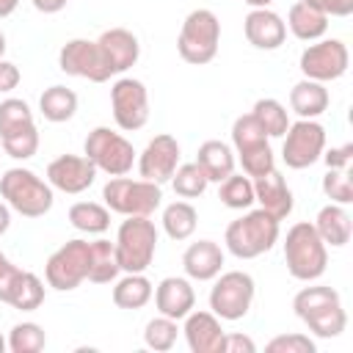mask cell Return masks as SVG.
<instances>
[{"label": "cell", "mask_w": 353, "mask_h": 353, "mask_svg": "<svg viewBox=\"0 0 353 353\" xmlns=\"http://www.w3.org/2000/svg\"><path fill=\"white\" fill-rule=\"evenodd\" d=\"M281 234V221H276L262 207L245 210L240 218H234L223 232V245L237 259H256L268 254Z\"/></svg>", "instance_id": "6da1fadb"}, {"label": "cell", "mask_w": 353, "mask_h": 353, "mask_svg": "<svg viewBox=\"0 0 353 353\" xmlns=\"http://www.w3.org/2000/svg\"><path fill=\"white\" fill-rule=\"evenodd\" d=\"M0 196L22 218H41L55 204L52 185L47 179H41L36 171L22 168V165H14V168L3 171V176H0Z\"/></svg>", "instance_id": "7a4b0ae2"}, {"label": "cell", "mask_w": 353, "mask_h": 353, "mask_svg": "<svg viewBox=\"0 0 353 353\" xmlns=\"http://www.w3.org/2000/svg\"><path fill=\"white\" fill-rule=\"evenodd\" d=\"M284 262L292 279L317 281L328 268V245L320 240L309 221H298L287 229L284 237Z\"/></svg>", "instance_id": "3957f363"}, {"label": "cell", "mask_w": 353, "mask_h": 353, "mask_svg": "<svg viewBox=\"0 0 353 353\" xmlns=\"http://www.w3.org/2000/svg\"><path fill=\"white\" fill-rule=\"evenodd\" d=\"M116 256L121 273H146L157 254V226L149 215H127L116 232Z\"/></svg>", "instance_id": "277c9868"}, {"label": "cell", "mask_w": 353, "mask_h": 353, "mask_svg": "<svg viewBox=\"0 0 353 353\" xmlns=\"http://www.w3.org/2000/svg\"><path fill=\"white\" fill-rule=\"evenodd\" d=\"M221 44V19L210 8H193L176 36V52L185 63L204 66L218 55Z\"/></svg>", "instance_id": "5b68a950"}, {"label": "cell", "mask_w": 353, "mask_h": 353, "mask_svg": "<svg viewBox=\"0 0 353 353\" xmlns=\"http://www.w3.org/2000/svg\"><path fill=\"white\" fill-rule=\"evenodd\" d=\"M105 207L116 215H154V210L163 204V185L149 182V179H130L124 176H110L102 188Z\"/></svg>", "instance_id": "8992f818"}, {"label": "cell", "mask_w": 353, "mask_h": 353, "mask_svg": "<svg viewBox=\"0 0 353 353\" xmlns=\"http://www.w3.org/2000/svg\"><path fill=\"white\" fill-rule=\"evenodd\" d=\"M83 154L97 165V171L108 174V176H124L132 171L135 165V149L132 143L110 130V127H94L88 135H85V143H83Z\"/></svg>", "instance_id": "52a82bcc"}, {"label": "cell", "mask_w": 353, "mask_h": 353, "mask_svg": "<svg viewBox=\"0 0 353 353\" xmlns=\"http://www.w3.org/2000/svg\"><path fill=\"white\" fill-rule=\"evenodd\" d=\"M212 290H210V312L218 314L221 320H243L251 312V303L256 298V284L251 279V273L245 270H221L212 279Z\"/></svg>", "instance_id": "ba28073f"}, {"label": "cell", "mask_w": 353, "mask_h": 353, "mask_svg": "<svg viewBox=\"0 0 353 353\" xmlns=\"http://www.w3.org/2000/svg\"><path fill=\"white\" fill-rule=\"evenodd\" d=\"M325 152V127L317 119L290 121L281 143V160L292 171H303L314 165Z\"/></svg>", "instance_id": "9c48e42d"}, {"label": "cell", "mask_w": 353, "mask_h": 353, "mask_svg": "<svg viewBox=\"0 0 353 353\" xmlns=\"http://www.w3.org/2000/svg\"><path fill=\"white\" fill-rule=\"evenodd\" d=\"M88 240H69L55 248L44 265V279L58 292H72L88 279Z\"/></svg>", "instance_id": "30bf717a"}, {"label": "cell", "mask_w": 353, "mask_h": 353, "mask_svg": "<svg viewBox=\"0 0 353 353\" xmlns=\"http://www.w3.org/2000/svg\"><path fill=\"white\" fill-rule=\"evenodd\" d=\"M347 66H350V52L342 39H317L298 58L301 74L306 80H317V83L339 80L347 72Z\"/></svg>", "instance_id": "8fae6325"}, {"label": "cell", "mask_w": 353, "mask_h": 353, "mask_svg": "<svg viewBox=\"0 0 353 353\" xmlns=\"http://www.w3.org/2000/svg\"><path fill=\"white\" fill-rule=\"evenodd\" d=\"M113 121L124 132H135L149 121V91L138 77H119L110 85Z\"/></svg>", "instance_id": "7c38bea8"}, {"label": "cell", "mask_w": 353, "mask_h": 353, "mask_svg": "<svg viewBox=\"0 0 353 353\" xmlns=\"http://www.w3.org/2000/svg\"><path fill=\"white\" fill-rule=\"evenodd\" d=\"M58 69L69 77L91 80V83H108L113 74L105 63V55L97 44V39H69L58 52Z\"/></svg>", "instance_id": "4fadbf2b"}, {"label": "cell", "mask_w": 353, "mask_h": 353, "mask_svg": "<svg viewBox=\"0 0 353 353\" xmlns=\"http://www.w3.org/2000/svg\"><path fill=\"white\" fill-rule=\"evenodd\" d=\"M179 154L182 152H179V143H176L174 135H168V132L154 135L135 160L141 179H149V182H157V185L171 182V176L179 165Z\"/></svg>", "instance_id": "5bb4252c"}, {"label": "cell", "mask_w": 353, "mask_h": 353, "mask_svg": "<svg viewBox=\"0 0 353 353\" xmlns=\"http://www.w3.org/2000/svg\"><path fill=\"white\" fill-rule=\"evenodd\" d=\"M97 179V165L85 154H61L47 165V182L52 190L77 196L85 193Z\"/></svg>", "instance_id": "9a60e30c"}, {"label": "cell", "mask_w": 353, "mask_h": 353, "mask_svg": "<svg viewBox=\"0 0 353 353\" xmlns=\"http://www.w3.org/2000/svg\"><path fill=\"white\" fill-rule=\"evenodd\" d=\"M179 331L185 334V342H188L190 353H223L226 331H223L218 314L190 309L185 314V325Z\"/></svg>", "instance_id": "2e32d148"}, {"label": "cell", "mask_w": 353, "mask_h": 353, "mask_svg": "<svg viewBox=\"0 0 353 353\" xmlns=\"http://www.w3.org/2000/svg\"><path fill=\"white\" fill-rule=\"evenodd\" d=\"M97 44H99V50L105 55V63H108L110 74H124L141 58V41L127 28H110V30L99 33Z\"/></svg>", "instance_id": "e0dca14e"}, {"label": "cell", "mask_w": 353, "mask_h": 353, "mask_svg": "<svg viewBox=\"0 0 353 353\" xmlns=\"http://www.w3.org/2000/svg\"><path fill=\"white\" fill-rule=\"evenodd\" d=\"M243 33L256 50H279L287 39V25L270 8H251L243 19Z\"/></svg>", "instance_id": "ac0fdd59"}, {"label": "cell", "mask_w": 353, "mask_h": 353, "mask_svg": "<svg viewBox=\"0 0 353 353\" xmlns=\"http://www.w3.org/2000/svg\"><path fill=\"white\" fill-rule=\"evenodd\" d=\"M154 309L157 314H165L171 320H185V314L196 306V290L190 284V279L182 276H165L157 287H154Z\"/></svg>", "instance_id": "d6986e66"}, {"label": "cell", "mask_w": 353, "mask_h": 353, "mask_svg": "<svg viewBox=\"0 0 353 353\" xmlns=\"http://www.w3.org/2000/svg\"><path fill=\"white\" fill-rule=\"evenodd\" d=\"M254 199H256V204H259L265 212H270L276 221L290 218V212H292V207H295V196H292L287 179H284L276 168L268 171V174H262V176H254Z\"/></svg>", "instance_id": "ffe728a7"}, {"label": "cell", "mask_w": 353, "mask_h": 353, "mask_svg": "<svg viewBox=\"0 0 353 353\" xmlns=\"http://www.w3.org/2000/svg\"><path fill=\"white\" fill-rule=\"evenodd\" d=\"M182 270L190 281H212L223 270V248L215 240H196L182 254Z\"/></svg>", "instance_id": "44dd1931"}, {"label": "cell", "mask_w": 353, "mask_h": 353, "mask_svg": "<svg viewBox=\"0 0 353 353\" xmlns=\"http://www.w3.org/2000/svg\"><path fill=\"white\" fill-rule=\"evenodd\" d=\"M314 232L320 234V240L331 248H342L350 243V234H353V223H350V212L342 207V204H334L328 201L325 207H320L317 218L312 221Z\"/></svg>", "instance_id": "7402d4cb"}, {"label": "cell", "mask_w": 353, "mask_h": 353, "mask_svg": "<svg viewBox=\"0 0 353 353\" xmlns=\"http://www.w3.org/2000/svg\"><path fill=\"white\" fill-rule=\"evenodd\" d=\"M196 163H199V168L204 171V176L210 182H223L229 174H234L237 157H234V149L229 143H223L218 138H210L199 146Z\"/></svg>", "instance_id": "603a6c76"}, {"label": "cell", "mask_w": 353, "mask_h": 353, "mask_svg": "<svg viewBox=\"0 0 353 353\" xmlns=\"http://www.w3.org/2000/svg\"><path fill=\"white\" fill-rule=\"evenodd\" d=\"M328 88L325 83H317V80H298L292 88H290V108L298 119H317L328 110Z\"/></svg>", "instance_id": "cb8c5ba5"}, {"label": "cell", "mask_w": 353, "mask_h": 353, "mask_svg": "<svg viewBox=\"0 0 353 353\" xmlns=\"http://www.w3.org/2000/svg\"><path fill=\"white\" fill-rule=\"evenodd\" d=\"M284 25L290 28V33L295 39H301V41H317L328 30V17L323 11H317L314 6H309L306 0H298V3L290 6Z\"/></svg>", "instance_id": "d4e9b609"}, {"label": "cell", "mask_w": 353, "mask_h": 353, "mask_svg": "<svg viewBox=\"0 0 353 353\" xmlns=\"http://www.w3.org/2000/svg\"><path fill=\"white\" fill-rule=\"evenodd\" d=\"M154 295V284L146 273H124L113 281V303L119 309H143Z\"/></svg>", "instance_id": "484cf974"}, {"label": "cell", "mask_w": 353, "mask_h": 353, "mask_svg": "<svg viewBox=\"0 0 353 353\" xmlns=\"http://www.w3.org/2000/svg\"><path fill=\"white\" fill-rule=\"evenodd\" d=\"M88 281L94 284H113L119 276H121V268H119V256H116V245L105 237L88 243Z\"/></svg>", "instance_id": "4316f807"}, {"label": "cell", "mask_w": 353, "mask_h": 353, "mask_svg": "<svg viewBox=\"0 0 353 353\" xmlns=\"http://www.w3.org/2000/svg\"><path fill=\"white\" fill-rule=\"evenodd\" d=\"M39 113L52 124H63L77 113V94L66 85H50L39 97Z\"/></svg>", "instance_id": "83f0119b"}, {"label": "cell", "mask_w": 353, "mask_h": 353, "mask_svg": "<svg viewBox=\"0 0 353 353\" xmlns=\"http://www.w3.org/2000/svg\"><path fill=\"white\" fill-rule=\"evenodd\" d=\"M196 226H199V212H196V207L188 199H179V201L165 204V210H163V232L171 240L182 243V240L193 237Z\"/></svg>", "instance_id": "f1b7e54d"}, {"label": "cell", "mask_w": 353, "mask_h": 353, "mask_svg": "<svg viewBox=\"0 0 353 353\" xmlns=\"http://www.w3.org/2000/svg\"><path fill=\"white\" fill-rule=\"evenodd\" d=\"M69 223L83 234H105L110 226V210L99 201H74L69 207Z\"/></svg>", "instance_id": "f546056e"}, {"label": "cell", "mask_w": 353, "mask_h": 353, "mask_svg": "<svg viewBox=\"0 0 353 353\" xmlns=\"http://www.w3.org/2000/svg\"><path fill=\"white\" fill-rule=\"evenodd\" d=\"M339 301L342 298H339V292L334 287H328V284H312L309 281V287H303V290L295 292L292 312H295L298 320H306L309 314L320 312L323 306H331V303H339Z\"/></svg>", "instance_id": "4dcf8cb0"}, {"label": "cell", "mask_w": 353, "mask_h": 353, "mask_svg": "<svg viewBox=\"0 0 353 353\" xmlns=\"http://www.w3.org/2000/svg\"><path fill=\"white\" fill-rule=\"evenodd\" d=\"M317 339H334V336H339L345 328H347V312H345V306H342V301L339 303H331V306H323L320 312H314V314H309L306 320H301Z\"/></svg>", "instance_id": "1f68e13d"}, {"label": "cell", "mask_w": 353, "mask_h": 353, "mask_svg": "<svg viewBox=\"0 0 353 353\" xmlns=\"http://www.w3.org/2000/svg\"><path fill=\"white\" fill-rule=\"evenodd\" d=\"M218 199L229 210H251L256 204L254 179L245 174H229L223 182H218Z\"/></svg>", "instance_id": "d6a6232c"}, {"label": "cell", "mask_w": 353, "mask_h": 353, "mask_svg": "<svg viewBox=\"0 0 353 353\" xmlns=\"http://www.w3.org/2000/svg\"><path fill=\"white\" fill-rule=\"evenodd\" d=\"M44 295H47V292H44V281H41L36 273L22 270L6 303L14 306V309H19V312H36V309L44 303Z\"/></svg>", "instance_id": "836d02e7"}, {"label": "cell", "mask_w": 353, "mask_h": 353, "mask_svg": "<svg viewBox=\"0 0 353 353\" xmlns=\"http://www.w3.org/2000/svg\"><path fill=\"white\" fill-rule=\"evenodd\" d=\"M251 113H254V119L262 124V130L268 132V138H284V132H287V127H290V110H287L279 99L262 97V99L254 102Z\"/></svg>", "instance_id": "e575fe53"}, {"label": "cell", "mask_w": 353, "mask_h": 353, "mask_svg": "<svg viewBox=\"0 0 353 353\" xmlns=\"http://www.w3.org/2000/svg\"><path fill=\"white\" fill-rule=\"evenodd\" d=\"M28 127H36V119H33V110L25 99H17V97H8L0 102V138L6 135H14L19 130H28Z\"/></svg>", "instance_id": "d590c367"}, {"label": "cell", "mask_w": 353, "mask_h": 353, "mask_svg": "<svg viewBox=\"0 0 353 353\" xmlns=\"http://www.w3.org/2000/svg\"><path fill=\"white\" fill-rule=\"evenodd\" d=\"M207 185H210V179L204 176V171L199 168L196 160L193 163H179L174 176H171V188L179 199H199V196H204Z\"/></svg>", "instance_id": "8d00e7d4"}, {"label": "cell", "mask_w": 353, "mask_h": 353, "mask_svg": "<svg viewBox=\"0 0 353 353\" xmlns=\"http://www.w3.org/2000/svg\"><path fill=\"white\" fill-rule=\"evenodd\" d=\"M8 350L11 353H41L44 345H47V334L39 323L33 320H25V323H17L11 331H8Z\"/></svg>", "instance_id": "74e56055"}, {"label": "cell", "mask_w": 353, "mask_h": 353, "mask_svg": "<svg viewBox=\"0 0 353 353\" xmlns=\"http://www.w3.org/2000/svg\"><path fill=\"white\" fill-rule=\"evenodd\" d=\"M176 336H179V325H176V320H171L165 314L152 317L143 328V345L149 350H157V353L171 350L176 345Z\"/></svg>", "instance_id": "f35d334b"}, {"label": "cell", "mask_w": 353, "mask_h": 353, "mask_svg": "<svg viewBox=\"0 0 353 353\" xmlns=\"http://www.w3.org/2000/svg\"><path fill=\"white\" fill-rule=\"evenodd\" d=\"M262 143H270V138L262 130V124L254 119V113L237 116L234 124H232V146H234V154L237 152H245V149H254V146H262Z\"/></svg>", "instance_id": "ab89813d"}, {"label": "cell", "mask_w": 353, "mask_h": 353, "mask_svg": "<svg viewBox=\"0 0 353 353\" xmlns=\"http://www.w3.org/2000/svg\"><path fill=\"white\" fill-rule=\"evenodd\" d=\"M323 193L328 201L347 207L353 201V179H350V168H328L323 176Z\"/></svg>", "instance_id": "60d3db41"}, {"label": "cell", "mask_w": 353, "mask_h": 353, "mask_svg": "<svg viewBox=\"0 0 353 353\" xmlns=\"http://www.w3.org/2000/svg\"><path fill=\"white\" fill-rule=\"evenodd\" d=\"M0 146L14 160H30L39 152V130L28 127V130H19L14 135H6V138H0Z\"/></svg>", "instance_id": "b9f144b4"}, {"label": "cell", "mask_w": 353, "mask_h": 353, "mask_svg": "<svg viewBox=\"0 0 353 353\" xmlns=\"http://www.w3.org/2000/svg\"><path fill=\"white\" fill-rule=\"evenodd\" d=\"M237 160L243 165V174L245 176H262L268 171L276 168V154L270 149V143H262V146H254V149H245V152H237Z\"/></svg>", "instance_id": "7bdbcfd3"}, {"label": "cell", "mask_w": 353, "mask_h": 353, "mask_svg": "<svg viewBox=\"0 0 353 353\" xmlns=\"http://www.w3.org/2000/svg\"><path fill=\"white\" fill-rule=\"evenodd\" d=\"M265 353H317V345L309 334L292 331V334H279L265 345Z\"/></svg>", "instance_id": "ee69618b"}, {"label": "cell", "mask_w": 353, "mask_h": 353, "mask_svg": "<svg viewBox=\"0 0 353 353\" xmlns=\"http://www.w3.org/2000/svg\"><path fill=\"white\" fill-rule=\"evenodd\" d=\"M328 168H350V160H353V143H342V146H331L323 152L320 157Z\"/></svg>", "instance_id": "f6af8a7d"}, {"label": "cell", "mask_w": 353, "mask_h": 353, "mask_svg": "<svg viewBox=\"0 0 353 353\" xmlns=\"http://www.w3.org/2000/svg\"><path fill=\"white\" fill-rule=\"evenodd\" d=\"M325 17H350L353 14V0H306Z\"/></svg>", "instance_id": "bcb514c9"}, {"label": "cell", "mask_w": 353, "mask_h": 353, "mask_svg": "<svg viewBox=\"0 0 353 353\" xmlns=\"http://www.w3.org/2000/svg\"><path fill=\"white\" fill-rule=\"evenodd\" d=\"M223 353H256V342L248 334H226L223 336Z\"/></svg>", "instance_id": "7dc6e473"}, {"label": "cell", "mask_w": 353, "mask_h": 353, "mask_svg": "<svg viewBox=\"0 0 353 353\" xmlns=\"http://www.w3.org/2000/svg\"><path fill=\"white\" fill-rule=\"evenodd\" d=\"M19 80H22L19 66L6 61V58H0V94H11L19 85Z\"/></svg>", "instance_id": "c3c4849f"}, {"label": "cell", "mask_w": 353, "mask_h": 353, "mask_svg": "<svg viewBox=\"0 0 353 353\" xmlns=\"http://www.w3.org/2000/svg\"><path fill=\"white\" fill-rule=\"evenodd\" d=\"M30 3H33V8H36L39 14H58V11L66 8L69 0H30Z\"/></svg>", "instance_id": "681fc988"}, {"label": "cell", "mask_w": 353, "mask_h": 353, "mask_svg": "<svg viewBox=\"0 0 353 353\" xmlns=\"http://www.w3.org/2000/svg\"><path fill=\"white\" fill-rule=\"evenodd\" d=\"M11 229V207L6 201H0V237Z\"/></svg>", "instance_id": "f907efd6"}, {"label": "cell", "mask_w": 353, "mask_h": 353, "mask_svg": "<svg viewBox=\"0 0 353 353\" xmlns=\"http://www.w3.org/2000/svg\"><path fill=\"white\" fill-rule=\"evenodd\" d=\"M17 6H19V0H0V19L11 17L17 11Z\"/></svg>", "instance_id": "816d5d0a"}, {"label": "cell", "mask_w": 353, "mask_h": 353, "mask_svg": "<svg viewBox=\"0 0 353 353\" xmlns=\"http://www.w3.org/2000/svg\"><path fill=\"white\" fill-rule=\"evenodd\" d=\"M245 6H251V8H270V3L273 0H243Z\"/></svg>", "instance_id": "f5cc1de1"}, {"label": "cell", "mask_w": 353, "mask_h": 353, "mask_svg": "<svg viewBox=\"0 0 353 353\" xmlns=\"http://www.w3.org/2000/svg\"><path fill=\"white\" fill-rule=\"evenodd\" d=\"M8 265H11V259H8V256H6L3 251H0V273H3V270H6Z\"/></svg>", "instance_id": "db71d44e"}, {"label": "cell", "mask_w": 353, "mask_h": 353, "mask_svg": "<svg viewBox=\"0 0 353 353\" xmlns=\"http://www.w3.org/2000/svg\"><path fill=\"white\" fill-rule=\"evenodd\" d=\"M6 47H8V44H6V33H3V30H0V58H3V55H6Z\"/></svg>", "instance_id": "11a10c76"}, {"label": "cell", "mask_w": 353, "mask_h": 353, "mask_svg": "<svg viewBox=\"0 0 353 353\" xmlns=\"http://www.w3.org/2000/svg\"><path fill=\"white\" fill-rule=\"evenodd\" d=\"M6 350H8V342H6V336L0 334V353H6Z\"/></svg>", "instance_id": "9f6ffc18"}]
</instances>
